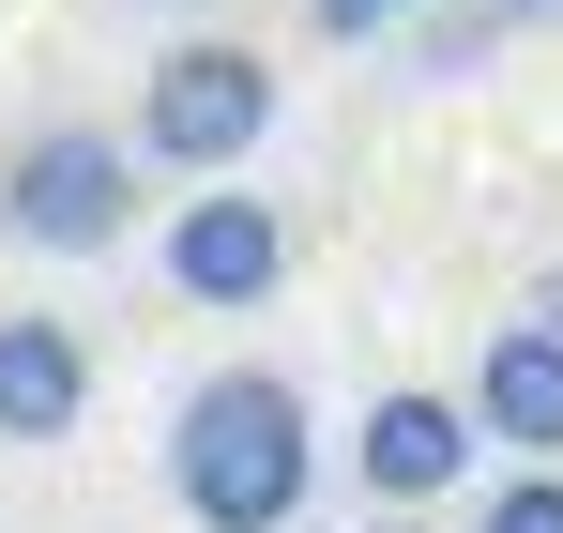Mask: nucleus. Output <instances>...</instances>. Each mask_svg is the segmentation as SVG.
<instances>
[{
    "instance_id": "f257e3e1",
    "label": "nucleus",
    "mask_w": 563,
    "mask_h": 533,
    "mask_svg": "<svg viewBox=\"0 0 563 533\" xmlns=\"http://www.w3.org/2000/svg\"><path fill=\"white\" fill-rule=\"evenodd\" d=\"M153 472H168V503L198 533H289L305 488H320V412H305L289 366H198L184 396H168Z\"/></svg>"
},
{
    "instance_id": "f03ea898",
    "label": "nucleus",
    "mask_w": 563,
    "mask_h": 533,
    "mask_svg": "<svg viewBox=\"0 0 563 533\" xmlns=\"http://www.w3.org/2000/svg\"><path fill=\"white\" fill-rule=\"evenodd\" d=\"M289 77L244 46V31H153V77H137V168H184V183H244V153L275 138Z\"/></svg>"
},
{
    "instance_id": "7ed1b4c3",
    "label": "nucleus",
    "mask_w": 563,
    "mask_h": 533,
    "mask_svg": "<svg viewBox=\"0 0 563 533\" xmlns=\"http://www.w3.org/2000/svg\"><path fill=\"white\" fill-rule=\"evenodd\" d=\"M137 214H153V168L122 122H31L0 153V244H31V260H122Z\"/></svg>"
},
{
    "instance_id": "20e7f679",
    "label": "nucleus",
    "mask_w": 563,
    "mask_h": 533,
    "mask_svg": "<svg viewBox=\"0 0 563 533\" xmlns=\"http://www.w3.org/2000/svg\"><path fill=\"white\" fill-rule=\"evenodd\" d=\"M289 198H260V183H198V198H168V290H184L198 320H260L289 290Z\"/></svg>"
},
{
    "instance_id": "39448f33",
    "label": "nucleus",
    "mask_w": 563,
    "mask_h": 533,
    "mask_svg": "<svg viewBox=\"0 0 563 533\" xmlns=\"http://www.w3.org/2000/svg\"><path fill=\"white\" fill-rule=\"evenodd\" d=\"M472 457H487V427H472V396H442V381H396V396H366V427H351V472H366L380 519L457 503Z\"/></svg>"
},
{
    "instance_id": "423d86ee",
    "label": "nucleus",
    "mask_w": 563,
    "mask_h": 533,
    "mask_svg": "<svg viewBox=\"0 0 563 533\" xmlns=\"http://www.w3.org/2000/svg\"><path fill=\"white\" fill-rule=\"evenodd\" d=\"M92 427V336L46 320V305H0V443H77Z\"/></svg>"
},
{
    "instance_id": "0eeeda50",
    "label": "nucleus",
    "mask_w": 563,
    "mask_h": 533,
    "mask_svg": "<svg viewBox=\"0 0 563 533\" xmlns=\"http://www.w3.org/2000/svg\"><path fill=\"white\" fill-rule=\"evenodd\" d=\"M472 427L518 457V472H563V336H533V320H503L487 351H472Z\"/></svg>"
},
{
    "instance_id": "6e6552de",
    "label": "nucleus",
    "mask_w": 563,
    "mask_h": 533,
    "mask_svg": "<svg viewBox=\"0 0 563 533\" xmlns=\"http://www.w3.org/2000/svg\"><path fill=\"white\" fill-rule=\"evenodd\" d=\"M396 46H411V77H472L503 46V15L487 0H427V15H396Z\"/></svg>"
},
{
    "instance_id": "1a4fd4ad",
    "label": "nucleus",
    "mask_w": 563,
    "mask_h": 533,
    "mask_svg": "<svg viewBox=\"0 0 563 533\" xmlns=\"http://www.w3.org/2000/svg\"><path fill=\"white\" fill-rule=\"evenodd\" d=\"M472 533H563V472H503V488L472 503Z\"/></svg>"
},
{
    "instance_id": "9d476101",
    "label": "nucleus",
    "mask_w": 563,
    "mask_h": 533,
    "mask_svg": "<svg viewBox=\"0 0 563 533\" xmlns=\"http://www.w3.org/2000/svg\"><path fill=\"white\" fill-rule=\"evenodd\" d=\"M107 15H137V31H213L229 0H107Z\"/></svg>"
},
{
    "instance_id": "9b49d317",
    "label": "nucleus",
    "mask_w": 563,
    "mask_h": 533,
    "mask_svg": "<svg viewBox=\"0 0 563 533\" xmlns=\"http://www.w3.org/2000/svg\"><path fill=\"white\" fill-rule=\"evenodd\" d=\"M396 15H427V0H320V31H396Z\"/></svg>"
},
{
    "instance_id": "f8f14e48",
    "label": "nucleus",
    "mask_w": 563,
    "mask_h": 533,
    "mask_svg": "<svg viewBox=\"0 0 563 533\" xmlns=\"http://www.w3.org/2000/svg\"><path fill=\"white\" fill-rule=\"evenodd\" d=\"M518 320H533V336H563V260H533V290H518Z\"/></svg>"
},
{
    "instance_id": "ddd939ff",
    "label": "nucleus",
    "mask_w": 563,
    "mask_h": 533,
    "mask_svg": "<svg viewBox=\"0 0 563 533\" xmlns=\"http://www.w3.org/2000/svg\"><path fill=\"white\" fill-rule=\"evenodd\" d=\"M487 15H503V31H563V0H487Z\"/></svg>"
},
{
    "instance_id": "4468645a",
    "label": "nucleus",
    "mask_w": 563,
    "mask_h": 533,
    "mask_svg": "<svg viewBox=\"0 0 563 533\" xmlns=\"http://www.w3.org/2000/svg\"><path fill=\"white\" fill-rule=\"evenodd\" d=\"M351 533H427V519H351Z\"/></svg>"
}]
</instances>
